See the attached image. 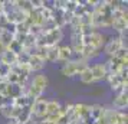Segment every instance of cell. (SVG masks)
Returning <instances> with one entry per match:
<instances>
[{
  "mask_svg": "<svg viewBox=\"0 0 128 124\" xmlns=\"http://www.w3.org/2000/svg\"><path fill=\"white\" fill-rule=\"evenodd\" d=\"M72 49L70 46H60L59 48V61H65V62H69L70 56H72Z\"/></svg>",
  "mask_w": 128,
  "mask_h": 124,
  "instance_id": "obj_16",
  "label": "cell"
},
{
  "mask_svg": "<svg viewBox=\"0 0 128 124\" xmlns=\"http://www.w3.org/2000/svg\"><path fill=\"white\" fill-rule=\"evenodd\" d=\"M7 124H18V123H16L14 120H10V121H9V123H7Z\"/></svg>",
  "mask_w": 128,
  "mask_h": 124,
  "instance_id": "obj_31",
  "label": "cell"
},
{
  "mask_svg": "<svg viewBox=\"0 0 128 124\" xmlns=\"http://www.w3.org/2000/svg\"><path fill=\"white\" fill-rule=\"evenodd\" d=\"M127 105H128L127 91H122V92H120L114 98V107H115L116 110H124V108H127Z\"/></svg>",
  "mask_w": 128,
  "mask_h": 124,
  "instance_id": "obj_11",
  "label": "cell"
},
{
  "mask_svg": "<svg viewBox=\"0 0 128 124\" xmlns=\"http://www.w3.org/2000/svg\"><path fill=\"white\" fill-rule=\"evenodd\" d=\"M105 110H106V108H104L102 105H99V104H95V105L89 107V114H91V115H92V117L95 118L96 121H98V118L105 112Z\"/></svg>",
  "mask_w": 128,
  "mask_h": 124,
  "instance_id": "obj_18",
  "label": "cell"
},
{
  "mask_svg": "<svg viewBox=\"0 0 128 124\" xmlns=\"http://www.w3.org/2000/svg\"><path fill=\"white\" fill-rule=\"evenodd\" d=\"M78 3H79V2H76V0H65L64 10H66V12H69V13H72V15H74L76 6H78Z\"/></svg>",
  "mask_w": 128,
  "mask_h": 124,
  "instance_id": "obj_23",
  "label": "cell"
},
{
  "mask_svg": "<svg viewBox=\"0 0 128 124\" xmlns=\"http://www.w3.org/2000/svg\"><path fill=\"white\" fill-rule=\"evenodd\" d=\"M13 102H14V100H12V98H9V97H6V95H3V94H0V108L6 107V105H12Z\"/></svg>",
  "mask_w": 128,
  "mask_h": 124,
  "instance_id": "obj_26",
  "label": "cell"
},
{
  "mask_svg": "<svg viewBox=\"0 0 128 124\" xmlns=\"http://www.w3.org/2000/svg\"><path fill=\"white\" fill-rule=\"evenodd\" d=\"M79 77H81V81L84 84H91L94 82V77H92V74H91V69H89V66H86L84 71L79 74Z\"/></svg>",
  "mask_w": 128,
  "mask_h": 124,
  "instance_id": "obj_21",
  "label": "cell"
},
{
  "mask_svg": "<svg viewBox=\"0 0 128 124\" xmlns=\"http://www.w3.org/2000/svg\"><path fill=\"white\" fill-rule=\"evenodd\" d=\"M48 84H49V81H48V78L45 77V75H36V77L33 78V81H32V85H36V87H39V88H42V89L46 88Z\"/></svg>",
  "mask_w": 128,
  "mask_h": 124,
  "instance_id": "obj_20",
  "label": "cell"
},
{
  "mask_svg": "<svg viewBox=\"0 0 128 124\" xmlns=\"http://www.w3.org/2000/svg\"><path fill=\"white\" fill-rule=\"evenodd\" d=\"M29 53L26 52V51H23L22 53H19L18 55V61H16V64L18 65H28V61H29Z\"/></svg>",
  "mask_w": 128,
  "mask_h": 124,
  "instance_id": "obj_24",
  "label": "cell"
},
{
  "mask_svg": "<svg viewBox=\"0 0 128 124\" xmlns=\"http://www.w3.org/2000/svg\"><path fill=\"white\" fill-rule=\"evenodd\" d=\"M114 56H115V58H118V59H121V61H122V59H128L127 49H125V48H121V49H120V51H118Z\"/></svg>",
  "mask_w": 128,
  "mask_h": 124,
  "instance_id": "obj_29",
  "label": "cell"
},
{
  "mask_svg": "<svg viewBox=\"0 0 128 124\" xmlns=\"http://www.w3.org/2000/svg\"><path fill=\"white\" fill-rule=\"evenodd\" d=\"M43 91H45V89H42V88H39V87H36V85H32V84H30V87H29V89L26 91V94L30 95V97L35 98V100H39V98L42 97V94H43Z\"/></svg>",
  "mask_w": 128,
  "mask_h": 124,
  "instance_id": "obj_19",
  "label": "cell"
},
{
  "mask_svg": "<svg viewBox=\"0 0 128 124\" xmlns=\"http://www.w3.org/2000/svg\"><path fill=\"white\" fill-rule=\"evenodd\" d=\"M29 33L33 36H39L42 33V26L39 25H30L29 26Z\"/></svg>",
  "mask_w": 128,
  "mask_h": 124,
  "instance_id": "obj_27",
  "label": "cell"
},
{
  "mask_svg": "<svg viewBox=\"0 0 128 124\" xmlns=\"http://www.w3.org/2000/svg\"><path fill=\"white\" fill-rule=\"evenodd\" d=\"M13 105H14V104H12V105H6V107H2V108H0V112H2V114H3L6 118H10V114H12Z\"/></svg>",
  "mask_w": 128,
  "mask_h": 124,
  "instance_id": "obj_28",
  "label": "cell"
},
{
  "mask_svg": "<svg viewBox=\"0 0 128 124\" xmlns=\"http://www.w3.org/2000/svg\"><path fill=\"white\" fill-rule=\"evenodd\" d=\"M4 49H6V48H4L3 45H2V43H0V55H2V53L4 52Z\"/></svg>",
  "mask_w": 128,
  "mask_h": 124,
  "instance_id": "obj_30",
  "label": "cell"
},
{
  "mask_svg": "<svg viewBox=\"0 0 128 124\" xmlns=\"http://www.w3.org/2000/svg\"><path fill=\"white\" fill-rule=\"evenodd\" d=\"M22 94H23V85H20V84H7L4 92H3V95H6L12 100H16Z\"/></svg>",
  "mask_w": 128,
  "mask_h": 124,
  "instance_id": "obj_2",
  "label": "cell"
},
{
  "mask_svg": "<svg viewBox=\"0 0 128 124\" xmlns=\"http://www.w3.org/2000/svg\"><path fill=\"white\" fill-rule=\"evenodd\" d=\"M111 26H112V28H114V29L118 32V33H121V32H124V30H127V28H128L127 18H120V19H115V20H112Z\"/></svg>",
  "mask_w": 128,
  "mask_h": 124,
  "instance_id": "obj_15",
  "label": "cell"
},
{
  "mask_svg": "<svg viewBox=\"0 0 128 124\" xmlns=\"http://www.w3.org/2000/svg\"><path fill=\"white\" fill-rule=\"evenodd\" d=\"M82 56L85 59L88 58H92V56H95L96 53H98V48H95V46H91V45H84L82 46Z\"/></svg>",
  "mask_w": 128,
  "mask_h": 124,
  "instance_id": "obj_17",
  "label": "cell"
},
{
  "mask_svg": "<svg viewBox=\"0 0 128 124\" xmlns=\"http://www.w3.org/2000/svg\"><path fill=\"white\" fill-rule=\"evenodd\" d=\"M46 107H48V101L46 100H36L35 104L32 105V115L35 114L36 117L42 118L45 114H46Z\"/></svg>",
  "mask_w": 128,
  "mask_h": 124,
  "instance_id": "obj_5",
  "label": "cell"
},
{
  "mask_svg": "<svg viewBox=\"0 0 128 124\" xmlns=\"http://www.w3.org/2000/svg\"><path fill=\"white\" fill-rule=\"evenodd\" d=\"M89 69H91V74L94 77V81H101V79L106 78V68H105L104 64L92 65V66H89Z\"/></svg>",
  "mask_w": 128,
  "mask_h": 124,
  "instance_id": "obj_7",
  "label": "cell"
},
{
  "mask_svg": "<svg viewBox=\"0 0 128 124\" xmlns=\"http://www.w3.org/2000/svg\"><path fill=\"white\" fill-rule=\"evenodd\" d=\"M10 72H13V74H16L19 77V79H20V85H23L24 82H26V79H28V77H29L30 74V69L28 65H13L10 66Z\"/></svg>",
  "mask_w": 128,
  "mask_h": 124,
  "instance_id": "obj_3",
  "label": "cell"
},
{
  "mask_svg": "<svg viewBox=\"0 0 128 124\" xmlns=\"http://www.w3.org/2000/svg\"><path fill=\"white\" fill-rule=\"evenodd\" d=\"M121 48H122L121 41H120L118 38H112V39L105 45V53H106V55H110V56H114V55H115Z\"/></svg>",
  "mask_w": 128,
  "mask_h": 124,
  "instance_id": "obj_8",
  "label": "cell"
},
{
  "mask_svg": "<svg viewBox=\"0 0 128 124\" xmlns=\"http://www.w3.org/2000/svg\"><path fill=\"white\" fill-rule=\"evenodd\" d=\"M52 20L55 22L56 28L62 29V26L65 25V20H64V9H56V7H52Z\"/></svg>",
  "mask_w": 128,
  "mask_h": 124,
  "instance_id": "obj_13",
  "label": "cell"
},
{
  "mask_svg": "<svg viewBox=\"0 0 128 124\" xmlns=\"http://www.w3.org/2000/svg\"><path fill=\"white\" fill-rule=\"evenodd\" d=\"M102 42H104L102 35L98 33V32H94L91 35L82 36V45H91V46H95L99 49V46L102 45Z\"/></svg>",
  "mask_w": 128,
  "mask_h": 124,
  "instance_id": "obj_4",
  "label": "cell"
},
{
  "mask_svg": "<svg viewBox=\"0 0 128 124\" xmlns=\"http://www.w3.org/2000/svg\"><path fill=\"white\" fill-rule=\"evenodd\" d=\"M86 66V62H66L62 66V74L65 77H75V75H79Z\"/></svg>",
  "mask_w": 128,
  "mask_h": 124,
  "instance_id": "obj_1",
  "label": "cell"
},
{
  "mask_svg": "<svg viewBox=\"0 0 128 124\" xmlns=\"http://www.w3.org/2000/svg\"><path fill=\"white\" fill-rule=\"evenodd\" d=\"M7 49H9V51H12L13 53H16V55H19V53H22L24 51L23 45H22V43H19L18 41H14V39L10 42V45L7 46Z\"/></svg>",
  "mask_w": 128,
  "mask_h": 124,
  "instance_id": "obj_22",
  "label": "cell"
},
{
  "mask_svg": "<svg viewBox=\"0 0 128 124\" xmlns=\"http://www.w3.org/2000/svg\"><path fill=\"white\" fill-rule=\"evenodd\" d=\"M45 61H49V62H56V61H59V46L46 48V56H45Z\"/></svg>",
  "mask_w": 128,
  "mask_h": 124,
  "instance_id": "obj_14",
  "label": "cell"
},
{
  "mask_svg": "<svg viewBox=\"0 0 128 124\" xmlns=\"http://www.w3.org/2000/svg\"><path fill=\"white\" fill-rule=\"evenodd\" d=\"M45 59H42L40 56H38V55H30L29 56V61H28V66H29L30 72L33 71H40L42 68L45 66Z\"/></svg>",
  "mask_w": 128,
  "mask_h": 124,
  "instance_id": "obj_6",
  "label": "cell"
},
{
  "mask_svg": "<svg viewBox=\"0 0 128 124\" xmlns=\"http://www.w3.org/2000/svg\"><path fill=\"white\" fill-rule=\"evenodd\" d=\"M16 61H18V55L13 53L12 51H9L7 48L4 49V52L0 55V62H3V64H6L9 66L16 65Z\"/></svg>",
  "mask_w": 128,
  "mask_h": 124,
  "instance_id": "obj_9",
  "label": "cell"
},
{
  "mask_svg": "<svg viewBox=\"0 0 128 124\" xmlns=\"http://www.w3.org/2000/svg\"><path fill=\"white\" fill-rule=\"evenodd\" d=\"M9 72H10V66L0 62V81H4L6 77L9 75Z\"/></svg>",
  "mask_w": 128,
  "mask_h": 124,
  "instance_id": "obj_25",
  "label": "cell"
},
{
  "mask_svg": "<svg viewBox=\"0 0 128 124\" xmlns=\"http://www.w3.org/2000/svg\"><path fill=\"white\" fill-rule=\"evenodd\" d=\"M88 112H89V105H86V104H75L74 105V118L75 120H82Z\"/></svg>",
  "mask_w": 128,
  "mask_h": 124,
  "instance_id": "obj_12",
  "label": "cell"
},
{
  "mask_svg": "<svg viewBox=\"0 0 128 124\" xmlns=\"http://www.w3.org/2000/svg\"><path fill=\"white\" fill-rule=\"evenodd\" d=\"M35 98H32L30 95L28 94H22L20 97H18L16 100H14V105L16 107H20V108H24V107H32L33 104H35Z\"/></svg>",
  "mask_w": 128,
  "mask_h": 124,
  "instance_id": "obj_10",
  "label": "cell"
}]
</instances>
